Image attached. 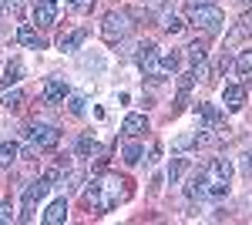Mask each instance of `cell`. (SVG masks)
I'll list each match as a JSON object with an SVG mask.
<instances>
[{
	"instance_id": "obj_1",
	"label": "cell",
	"mask_w": 252,
	"mask_h": 225,
	"mask_svg": "<svg viewBox=\"0 0 252 225\" xmlns=\"http://www.w3.org/2000/svg\"><path fill=\"white\" fill-rule=\"evenodd\" d=\"M128 198H131V182L118 178V175H101V178H94L91 185L84 188V205L91 208V212H97V215L118 208Z\"/></svg>"
},
{
	"instance_id": "obj_2",
	"label": "cell",
	"mask_w": 252,
	"mask_h": 225,
	"mask_svg": "<svg viewBox=\"0 0 252 225\" xmlns=\"http://www.w3.org/2000/svg\"><path fill=\"white\" fill-rule=\"evenodd\" d=\"M202 178H205V188H209L212 198L229 195V188H232V165H229V158H212L202 168Z\"/></svg>"
},
{
	"instance_id": "obj_3",
	"label": "cell",
	"mask_w": 252,
	"mask_h": 225,
	"mask_svg": "<svg viewBox=\"0 0 252 225\" xmlns=\"http://www.w3.org/2000/svg\"><path fill=\"white\" fill-rule=\"evenodd\" d=\"M189 20H192L202 34H219L222 24H225L222 10H219L215 3H192V7H189Z\"/></svg>"
},
{
	"instance_id": "obj_4",
	"label": "cell",
	"mask_w": 252,
	"mask_h": 225,
	"mask_svg": "<svg viewBox=\"0 0 252 225\" xmlns=\"http://www.w3.org/2000/svg\"><path fill=\"white\" fill-rule=\"evenodd\" d=\"M138 67L145 71V77H152V81H165V74H161V54H158L155 44H138Z\"/></svg>"
},
{
	"instance_id": "obj_5",
	"label": "cell",
	"mask_w": 252,
	"mask_h": 225,
	"mask_svg": "<svg viewBox=\"0 0 252 225\" xmlns=\"http://www.w3.org/2000/svg\"><path fill=\"white\" fill-rule=\"evenodd\" d=\"M128 31H131V24H128V14H125V10L108 14V17H104V24H101V34H104V40H108V44L121 40Z\"/></svg>"
},
{
	"instance_id": "obj_6",
	"label": "cell",
	"mask_w": 252,
	"mask_h": 225,
	"mask_svg": "<svg viewBox=\"0 0 252 225\" xmlns=\"http://www.w3.org/2000/svg\"><path fill=\"white\" fill-rule=\"evenodd\" d=\"M27 141H31L34 148H54L61 141V131L51 128V125H31V128H27Z\"/></svg>"
},
{
	"instance_id": "obj_7",
	"label": "cell",
	"mask_w": 252,
	"mask_h": 225,
	"mask_svg": "<svg viewBox=\"0 0 252 225\" xmlns=\"http://www.w3.org/2000/svg\"><path fill=\"white\" fill-rule=\"evenodd\" d=\"M47 188H51L47 178H37V182H31V185L24 188V215H20V222H31V208L47 195Z\"/></svg>"
},
{
	"instance_id": "obj_8",
	"label": "cell",
	"mask_w": 252,
	"mask_h": 225,
	"mask_svg": "<svg viewBox=\"0 0 252 225\" xmlns=\"http://www.w3.org/2000/svg\"><path fill=\"white\" fill-rule=\"evenodd\" d=\"M58 17V0H37L34 3V24L37 27H51Z\"/></svg>"
},
{
	"instance_id": "obj_9",
	"label": "cell",
	"mask_w": 252,
	"mask_h": 225,
	"mask_svg": "<svg viewBox=\"0 0 252 225\" xmlns=\"http://www.w3.org/2000/svg\"><path fill=\"white\" fill-rule=\"evenodd\" d=\"M222 101H225V108H229V111H239V108L246 104V88H242V84H225Z\"/></svg>"
},
{
	"instance_id": "obj_10",
	"label": "cell",
	"mask_w": 252,
	"mask_h": 225,
	"mask_svg": "<svg viewBox=\"0 0 252 225\" xmlns=\"http://www.w3.org/2000/svg\"><path fill=\"white\" fill-rule=\"evenodd\" d=\"M121 131L128 134V138H138L141 131H148V118L145 114H128L125 125H121Z\"/></svg>"
},
{
	"instance_id": "obj_11",
	"label": "cell",
	"mask_w": 252,
	"mask_h": 225,
	"mask_svg": "<svg viewBox=\"0 0 252 225\" xmlns=\"http://www.w3.org/2000/svg\"><path fill=\"white\" fill-rule=\"evenodd\" d=\"M84 37H88V27H78V31H67L64 37L58 40L61 51H78L81 44H84Z\"/></svg>"
},
{
	"instance_id": "obj_12",
	"label": "cell",
	"mask_w": 252,
	"mask_h": 225,
	"mask_svg": "<svg viewBox=\"0 0 252 225\" xmlns=\"http://www.w3.org/2000/svg\"><path fill=\"white\" fill-rule=\"evenodd\" d=\"M67 84H64V81H47V88H44V101H47V104H58V101H64V97H67Z\"/></svg>"
},
{
	"instance_id": "obj_13",
	"label": "cell",
	"mask_w": 252,
	"mask_h": 225,
	"mask_svg": "<svg viewBox=\"0 0 252 225\" xmlns=\"http://www.w3.org/2000/svg\"><path fill=\"white\" fill-rule=\"evenodd\" d=\"M195 114L202 118V125H205V128H219V125H222V114H219V108H215V104H198V108H195Z\"/></svg>"
},
{
	"instance_id": "obj_14",
	"label": "cell",
	"mask_w": 252,
	"mask_h": 225,
	"mask_svg": "<svg viewBox=\"0 0 252 225\" xmlns=\"http://www.w3.org/2000/svg\"><path fill=\"white\" fill-rule=\"evenodd\" d=\"M64 219H67V202H64V198L51 202V208L44 212V222H47V225H61Z\"/></svg>"
},
{
	"instance_id": "obj_15",
	"label": "cell",
	"mask_w": 252,
	"mask_h": 225,
	"mask_svg": "<svg viewBox=\"0 0 252 225\" xmlns=\"http://www.w3.org/2000/svg\"><path fill=\"white\" fill-rule=\"evenodd\" d=\"M20 74H24V61L20 57H14L10 64H7V71H3V77H0V88H10V84H17Z\"/></svg>"
},
{
	"instance_id": "obj_16",
	"label": "cell",
	"mask_w": 252,
	"mask_h": 225,
	"mask_svg": "<svg viewBox=\"0 0 252 225\" xmlns=\"http://www.w3.org/2000/svg\"><path fill=\"white\" fill-rule=\"evenodd\" d=\"M17 40L24 44V47H44V40H40V34L31 27V24H20L17 27Z\"/></svg>"
},
{
	"instance_id": "obj_17",
	"label": "cell",
	"mask_w": 252,
	"mask_h": 225,
	"mask_svg": "<svg viewBox=\"0 0 252 225\" xmlns=\"http://www.w3.org/2000/svg\"><path fill=\"white\" fill-rule=\"evenodd\" d=\"M185 195H189L192 202H195V198H198V202H202V198H209V188H205V178H202V171H198L192 182L185 185Z\"/></svg>"
},
{
	"instance_id": "obj_18",
	"label": "cell",
	"mask_w": 252,
	"mask_h": 225,
	"mask_svg": "<svg viewBox=\"0 0 252 225\" xmlns=\"http://www.w3.org/2000/svg\"><path fill=\"white\" fill-rule=\"evenodd\" d=\"M182 67V54H175V51H168V54H161V74L168 77V74H175Z\"/></svg>"
},
{
	"instance_id": "obj_19",
	"label": "cell",
	"mask_w": 252,
	"mask_h": 225,
	"mask_svg": "<svg viewBox=\"0 0 252 225\" xmlns=\"http://www.w3.org/2000/svg\"><path fill=\"white\" fill-rule=\"evenodd\" d=\"M121 155H125V161H128V165H138V161H141V155H145V148H141L138 141H128Z\"/></svg>"
},
{
	"instance_id": "obj_20",
	"label": "cell",
	"mask_w": 252,
	"mask_h": 225,
	"mask_svg": "<svg viewBox=\"0 0 252 225\" xmlns=\"http://www.w3.org/2000/svg\"><path fill=\"white\" fill-rule=\"evenodd\" d=\"M235 71H239L242 77L252 74V47H246V51L239 54V61H235Z\"/></svg>"
},
{
	"instance_id": "obj_21",
	"label": "cell",
	"mask_w": 252,
	"mask_h": 225,
	"mask_svg": "<svg viewBox=\"0 0 252 225\" xmlns=\"http://www.w3.org/2000/svg\"><path fill=\"white\" fill-rule=\"evenodd\" d=\"M17 155H20L17 141H3V145H0V165H10V161H14Z\"/></svg>"
},
{
	"instance_id": "obj_22",
	"label": "cell",
	"mask_w": 252,
	"mask_h": 225,
	"mask_svg": "<svg viewBox=\"0 0 252 225\" xmlns=\"http://www.w3.org/2000/svg\"><path fill=\"white\" fill-rule=\"evenodd\" d=\"M0 104H3L7 111H17L20 104H24V94H20V91H7L3 97H0Z\"/></svg>"
},
{
	"instance_id": "obj_23",
	"label": "cell",
	"mask_w": 252,
	"mask_h": 225,
	"mask_svg": "<svg viewBox=\"0 0 252 225\" xmlns=\"http://www.w3.org/2000/svg\"><path fill=\"white\" fill-rule=\"evenodd\" d=\"M185 168H189V158H175L172 165H168V182L175 185V182L182 178V171H185Z\"/></svg>"
},
{
	"instance_id": "obj_24",
	"label": "cell",
	"mask_w": 252,
	"mask_h": 225,
	"mask_svg": "<svg viewBox=\"0 0 252 225\" xmlns=\"http://www.w3.org/2000/svg\"><path fill=\"white\" fill-rule=\"evenodd\" d=\"M67 111L74 114V118L84 114V97H81V94H67Z\"/></svg>"
},
{
	"instance_id": "obj_25",
	"label": "cell",
	"mask_w": 252,
	"mask_h": 225,
	"mask_svg": "<svg viewBox=\"0 0 252 225\" xmlns=\"http://www.w3.org/2000/svg\"><path fill=\"white\" fill-rule=\"evenodd\" d=\"M205 57H209V51H205L202 44H192V47H189V61H192L195 67H198V64H205Z\"/></svg>"
},
{
	"instance_id": "obj_26",
	"label": "cell",
	"mask_w": 252,
	"mask_h": 225,
	"mask_svg": "<svg viewBox=\"0 0 252 225\" xmlns=\"http://www.w3.org/2000/svg\"><path fill=\"white\" fill-rule=\"evenodd\" d=\"M161 27H165L168 34H182V27H185V24H182V20L175 17V14H168V17L161 20Z\"/></svg>"
},
{
	"instance_id": "obj_27",
	"label": "cell",
	"mask_w": 252,
	"mask_h": 225,
	"mask_svg": "<svg viewBox=\"0 0 252 225\" xmlns=\"http://www.w3.org/2000/svg\"><path fill=\"white\" fill-rule=\"evenodd\" d=\"M192 145H198V134H182V138H178V141H175V148H178V151L192 148Z\"/></svg>"
},
{
	"instance_id": "obj_28",
	"label": "cell",
	"mask_w": 252,
	"mask_h": 225,
	"mask_svg": "<svg viewBox=\"0 0 252 225\" xmlns=\"http://www.w3.org/2000/svg\"><path fill=\"white\" fill-rule=\"evenodd\" d=\"M71 3V10H78V14H88L91 7H94V0H67Z\"/></svg>"
},
{
	"instance_id": "obj_29",
	"label": "cell",
	"mask_w": 252,
	"mask_h": 225,
	"mask_svg": "<svg viewBox=\"0 0 252 225\" xmlns=\"http://www.w3.org/2000/svg\"><path fill=\"white\" fill-rule=\"evenodd\" d=\"M239 171H242L246 178H252V151H249V155H242V161H239Z\"/></svg>"
},
{
	"instance_id": "obj_30",
	"label": "cell",
	"mask_w": 252,
	"mask_h": 225,
	"mask_svg": "<svg viewBox=\"0 0 252 225\" xmlns=\"http://www.w3.org/2000/svg\"><path fill=\"white\" fill-rule=\"evenodd\" d=\"M192 84H195V74H182V77H178V91L189 94V91H192Z\"/></svg>"
},
{
	"instance_id": "obj_31",
	"label": "cell",
	"mask_w": 252,
	"mask_h": 225,
	"mask_svg": "<svg viewBox=\"0 0 252 225\" xmlns=\"http://www.w3.org/2000/svg\"><path fill=\"white\" fill-rule=\"evenodd\" d=\"M14 219V208H10V202H0V222H10Z\"/></svg>"
},
{
	"instance_id": "obj_32",
	"label": "cell",
	"mask_w": 252,
	"mask_h": 225,
	"mask_svg": "<svg viewBox=\"0 0 252 225\" xmlns=\"http://www.w3.org/2000/svg\"><path fill=\"white\" fill-rule=\"evenodd\" d=\"M20 7H24V0H0V10H14L17 14Z\"/></svg>"
},
{
	"instance_id": "obj_33",
	"label": "cell",
	"mask_w": 252,
	"mask_h": 225,
	"mask_svg": "<svg viewBox=\"0 0 252 225\" xmlns=\"http://www.w3.org/2000/svg\"><path fill=\"white\" fill-rule=\"evenodd\" d=\"M91 148H94V141H91V138L84 134V138H81V141H78V151H81V155H88V151H91Z\"/></svg>"
},
{
	"instance_id": "obj_34",
	"label": "cell",
	"mask_w": 252,
	"mask_h": 225,
	"mask_svg": "<svg viewBox=\"0 0 252 225\" xmlns=\"http://www.w3.org/2000/svg\"><path fill=\"white\" fill-rule=\"evenodd\" d=\"M242 27H246V34H252V10L242 14Z\"/></svg>"
}]
</instances>
